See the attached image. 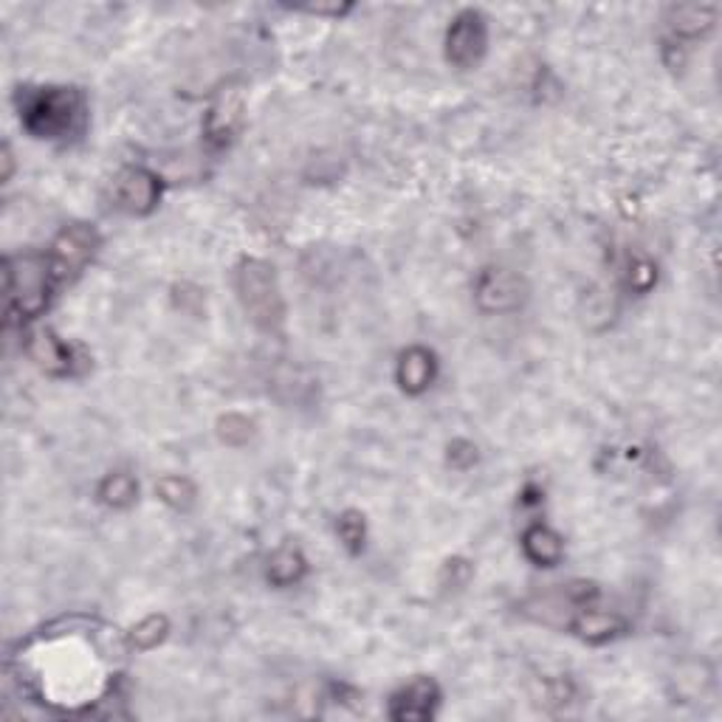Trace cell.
<instances>
[{
    "mask_svg": "<svg viewBox=\"0 0 722 722\" xmlns=\"http://www.w3.org/2000/svg\"><path fill=\"white\" fill-rule=\"evenodd\" d=\"M235 285L251 323L266 334H280L285 325V300L274 269L263 260L249 257L237 266Z\"/></svg>",
    "mask_w": 722,
    "mask_h": 722,
    "instance_id": "7a4b0ae2",
    "label": "cell"
},
{
    "mask_svg": "<svg viewBox=\"0 0 722 722\" xmlns=\"http://www.w3.org/2000/svg\"><path fill=\"white\" fill-rule=\"evenodd\" d=\"M655 280H657V271L650 260H632L630 274H627V283H630L632 291H638V294H646V291L655 285Z\"/></svg>",
    "mask_w": 722,
    "mask_h": 722,
    "instance_id": "44dd1931",
    "label": "cell"
},
{
    "mask_svg": "<svg viewBox=\"0 0 722 722\" xmlns=\"http://www.w3.org/2000/svg\"><path fill=\"white\" fill-rule=\"evenodd\" d=\"M99 237L91 226L86 224H74L68 229H63L54 240L52 251H48V263H52L54 283H66L74 280L79 271L86 269L88 260L97 251Z\"/></svg>",
    "mask_w": 722,
    "mask_h": 722,
    "instance_id": "277c9868",
    "label": "cell"
},
{
    "mask_svg": "<svg viewBox=\"0 0 722 722\" xmlns=\"http://www.w3.org/2000/svg\"><path fill=\"white\" fill-rule=\"evenodd\" d=\"M138 494V483L133 480V474L127 472H113L102 480V486H99V497L102 503L111 508H127L136 499Z\"/></svg>",
    "mask_w": 722,
    "mask_h": 722,
    "instance_id": "2e32d148",
    "label": "cell"
},
{
    "mask_svg": "<svg viewBox=\"0 0 722 722\" xmlns=\"http://www.w3.org/2000/svg\"><path fill=\"white\" fill-rule=\"evenodd\" d=\"M474 460H477V449L469 440H454L452 447H449V463L454 469H469Z\"/></svg>",
    "mask_w": 722,
    "mask_h": 722,
    "instance_id": "7402d4cb",
    "label": "cell"
},
{
    "mask_svg": "<svg viewBox=\"0 0 722 722\" xmlns=\"http://www.w3.org/2000/svg\"><path fill=\"white\" fill-rule=\"evenodd\" d=\"M217 435H221V440L229 443V447H244V443L251 440V435H255V424H251L249 418H244V415H226V418L217 420Z\"/></svg>",
    "mask_w": 722,
    "mask_h": 722,
    "instance_id": "ffe728a7",
    "label": "cell"
},
{
    "mask_svg": "<svg viewBox=\"0 0 722 722\" xmlns=\"http://www.w3.org/2000/svg\"><path fill=\"white\" fill-rule=\"evenodd\" d=\"M305 571H308V562L300 553V548L283 545L269 559V582L274 587L296 585L305 576Z\"/></svg>",
    "mask_w": 722,
    "mask_h": 722,
    "instance_id": "9a60e30c",
    "label": "cell"
},
{
    "mask_svg": "<svg viewBox=\"0 0 722 722\" xmlns=\"http://www.w3.org/2000/svg\"><path fill=\"white\" fill-rule=\"evenodd\" d=\"M571 627L582 641H590V644H605V641H612L616 635L627 630V621L616 612H605L596 610L593 605L582 607L576 616L571 618Z\"/></svg>",
    "mask_w": 722,
    "mask_h": 722,
    "instance_id": "8fae6325",
    "label": "cell"
},
{
    "mask_svg": "<svg viewBox=\"0 0 722 722\" xmlns=\"http://www.w3.org/2000/svg\"><path fill=\"white\" fill-rule=\"evenodd\" d=\"M336 531L339 539L345 542V548L353 553H359L364 548V537H368V526H364V517L359 511H345L336 522Z\"/></svg>",
    "mask_w": 722,
    "mask_h": 722,
    "instance_id": "d6986e66",
    "label": "cell"
},
{
    "mask_svg": "<svg viewBox=\"0 0 722 722\" xmlns=\"http://www.w3.org/2000/svg\"><path fill=\"white\" fill-rule=\"evenodd\" d=\"M474 300L483 314H508L526 303V283L514 271L486 269L474 283Z\"/></svg>",
    "mask_w": 722,
    "mask_h": 722,
    "instance_id": "8992f818",
    "label": "cell"
},
{
    "mask_svg": "<svg viewBox=\"0 0 722 722\" xmlns=\"http://www.w3.org/2000/svg\"><path fill=\"white\" fill-rule=\"evenodd\" d=\"M86 102L71 88H40L23 97L20 119L34 138H66L82 125Z\"/></svg>",
    "mask_w": 722,
    "mask_h": 722,
    "instance_id": "6da1fadb",
    "label": "cell"
},
{
    "mask_svg": "<svg viewBox=\"0 0 722 722\" xmlns=\"http://www.w3.org/2000/svg\"><path fill=\"white\" fill-rule=\"evenodd\" d=\"M440 703V691L435 686V680L429 677H418L409 686L398 691V695L390 700V717L393 720H429L435 714Z\"/></svg>",
    "mask_w": 722,
    "mask_h": 722,
    "instance_id": "ba28073f",
    "label": "cell"
},
{
    "mask_svg": "<svg viewBox=\"0 0 722 722\" xmlns=\"http://www.w3.org/2000/svg\"><path fill=\"white\" fill-rule=\"evenodd\" d=\"M161 503H167L176 511H187L195 503V486L187 477H161L156 486Z\"/></svg>",
    "mask_w": 722,
    "mask_h": 722,
    "instance_id": "e0dca14e",
    "label": "cell"
},
{
    "mask_svg": "<svg viewBox=\"0 0 722 722\" xmlns=\"http://www.w3.org/2000/svg\"><path fill=\"white\" fill-rule=\"evenodd\" d=\"M113 195H116V204L131 215H147V212L156 210L161 184H158V178L153 172L142 170V167H131V170L119 172Z\"/></svg>",
    "mask_w": 722,
    "mask_h": 722,
    "instance_id": "52a82bcc",
    "label": "cell"
},
{
    "mask_svg": "<svg viewBox=\"0 0 722 722\" xmlns=\"http://www.w3.org/2000/svg\"><path fill=\"white\" fill-rule=\"evenodd\" d=\"M244 122V97L237 91H224L206 113V138L212 147H226Z\"/></svg>",
    "mask_w": 722,
    "mask_h": 722,
    "instance_id": "9c48e42d",
    "label": "cell"
},
{
    "mask_svg": "<svg viewBox=\"0 0 722 722\" xmlns=\"http://www.w3.org/2000/svg\"><path fill=\"white\" fill-rule=\"evenodd\" d=\"M3 277H7L9 314L20 316H37L40 311L46 308L52 285H57L48 255L7 257Z\"/></svg>",
    "mask_w": 722,
    "mask_h": 722,
    "instance_id": "3957f363",
    "label": "cell"
},
{
    "mask_svg": "<svg viewBox=\"0 0 722 722\" xmlns=\"http://www.w3.org/2000/svg\"><path fill=\"white\" fill-rule=\"evenodd\" d=\"M29 356L37 368L46 370L48 375H68L74 373V353L63 339L52 330H40L29 339Z\"/></svg>",
    "mask_w": 722,
    "mask_h": 722,
    "instance_id": "7c38bea8",
    "label": "cell"
},
{
    "mask_svg": "<svg viewBox=\"0 0 722 722\" xmlns=\"http://www.w3.org/2000/svg\"><path fill=\"white\" fill-rule=\"evenodd\" d=\"M522 551L526 556L531 559L533 565L539 567H553L559 565V559L565 553V545H562V537L556 531H551L542 522H533L526 533H522Z\"/></svg>",
    "mask_w": 722,
    "mask_h": 722,
    "instance_id": "4fadbf2b",
    "label": "cell"
},
{
    "mask_svg": "<svg viewBox=\"0 0 722 722\" xmlns=\"http://www.w3.org/2000/svg\"><path fill=\"white\" fill-rule=\"evenodd\" d=\"M435 373H438V361H435L432 350L415 345V348H409L401 353L395 379H398L401 390H404L407 395H420L432 387Z\"/></svg>",
    "mask_w": 722,
    "mask_h": 722,
    "instance_id": "30bf717a",
    "label": "cell"
},
{
    "mask_svg": "<svg viewBox=\"0 0 722 722\" xmlns=\"http://www.w3.org/2000/svg\"><path fill=\"white\" fill-rule=\"evenodd\" d=\"M717 9L714 7H695V3H686V7H672L669 9V29L672 37L677 40H695L700 34L709 32L714 26Z\"/></svg>",
    "mask_w": 722,
    "mask_h": 722,
    "instance_id": "5bb4252c",
    "label": "cell"
},
{
    "mask_svg": "<svg viewBox=\"0 0 722 722\" xmlns=\"http://www.w3.org/2000/svg\"><path fill=\"white\" fill-rule=\"evenodd\" d=\"M488 48L486 18L477 9H466L452 20L447 32V59L458 68L477 66Z\"/></svg>",
    "mask_w": 722,
    "mask_h": 722,
    "instance_id": "5b68a950",
    "label": "cell"
},
{
    "mask_svg": "<svg viewBox=\"0 0 722 722\" xmlns=\"http://www.w3.org/2000/svg\"><path fill=\"white\" fill-rule=\"evenodd\" d=\"M170 632V624H167L165 616H147L145 621H138L131 632V646L136 650H153L167 638Z\"/></svg>",
    "mask_w": 722,
    "mask_h": 722,
    "instance_id": "ac0fdd59",
    "label": "cell"
}]
</instances>
